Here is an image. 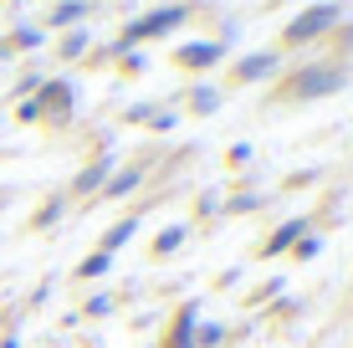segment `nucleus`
<instances>
[{"label":"nucleus","instance_id":"obj_1","mask_svg":"<svg viewBox=\"0 0 353 348\" xmlns=\"http://www.w3.org/2000/svg\"><path fill=\"white\" fill-rule=\"evenodd\" d=\"M338 26H343V6H338V0H318V6L297 10V16L287 21L282 41H287V46H307V41H323V36H333Z\"/></svg>","mask_w":353,"mask_h":348},{"label":"nucleus","instance_id":"obj_2","mask_svg":"<svg viewBox=\"0 0 353 348\" xmlns=\"http://www.w3.org/2000/svg\"><path fill=\"white\" fill-rule=\"evenodd\" d=\"M190 21V6H159V10H143V16H133L123 36H118V52H128V46H143L154 41V36H169L174 26H185Z\"/></svg>","mask_w":353,"mask_h":348},{"label":"nucleus","instance_id":"obj_3","mask_svg":"<svg viewBox=\"0 0 353 348\" xmlns=\"http://www.w3.org/2000/svg\"><path fill=\"white\" fill-rule=\"evenodd\" d=\"M343 77H348V72L338 62H307V67L292 72L287 88H292V98H297V103H318V98H333V92L343 88Z\"/></svg>","mask_w":353,"mask_h":348},{"label":"nucleus","instance_id":"obj_4","mask_svg":"<svg viewBox=\"0 0 353 348\" xmlns=\"http://www.w3.org/2000/svg\"><path fill=\"white\" fill-rule=\"evenodd\" d=\"M36 108H41V123H52V128H67L72 123V108H77V88H72L67 77H46L41 88L31 92Z\"/></svg>","mask_w":353,"mask_h":348},{"label":"nucleus","instance_id":"obj_5","mask_svg":"<svg viewBox=\"0 0 353 348\" xmlns=\"http://www.w3.org/2000/svg\"><path fill=\"white\" fill-rule=\"evenodd\" d=\"M174 62L185 67V72H210V67L225 62V41H210V36H200V41H185V46L174 52Z\"/></svg>","mask_w":353,"mask_h":348},{"label":"nucleus","instance_id":"obj_6","mask_svg":"<svg viewBox=\"0 0 353 348\" xmlns=\"http://www.w3.org/2000/svg\"><path fill=\"white\" fill-rule=\"evenodd\" d=\"M307 231H312V221H307V215H292V221H282V225H276L272 236H266V246L256 251V256H287V251L297 246V241H302Z\"/></svg>","mask_w":353,"mask_h":348},{"label":"nucleus","instance_id":"obj_7","mask_svg":"<svg viewBox=\"0 0 353 348\" xmlns=\"http://www.w3.org/2000/svg\"><path fill=\"white\" fill-rule=\"evenodd\" d=\"M236 82H266V77H276L282 72V57L276 52H246V57H236Z\"/></svg>","mask_w":353,"mask_h":348},{"label":"nucleus","instance_id":"obj_8","mask_svg":"<svg viewBox=\"0 0 353 348\" xmlns=\"http://www.w3.org/2000/svg\"><path fill=\"white\" fill-rule=\"evenodd\" d=\"M113 170H118V164H113V154H97L88 170L72 179V195H82V200H88V195H103V185L113 179Z\"/></svg>","mask_w":353,"mask_h":348},{"label":"nucleus","instance_id":"obj_9","mask_svg":"<svg viewBox=\"0 0 353 348\" xmlns=\"http://www.w3.org/2000/svg\"><path fill=\"white\" fill-rule=\"evenodd\" d=\"M194 328H200V303H185L174 313V323H169V333H164L159 348H194Z\"/></svg>","mask_w":353,"mask_h":348},{"label":"nucleus","instance_id":"obj_10","mask_svg":"<svg viewBox=\"0 0 353 348\" xmlns=\"http://www.w3.org/2000/svg\"><path fill=\"white\" fill-rule=\"evenodd\" d=\"M92 0H57L52 16H46V31H77L82 21H88Z\"/></svg>","mask_w":353,"mask_h":348},{"label":"nucleus","instance_id":"obj_11","mask_svg":"<svg viewBox=\"0 0 353 348\" xmlns=\"http://www.w3.org/2000/svg\"><path fill=\"white\" fill-rule=\"evenodd\" d=\"M133 236H139V215H123V221H113V225L103 231V241H97V251H108V256H113V251H118V246H128Z\"/></svg>","mask_w":353,"mask_h":348},{"label":"nucleus","instance_id":"obj_12","mask_svg":"<svg viewBox=\"0 0 353 348\" xmlns=\"http://www.w3.org/2000/svg\"><path fill=\"white\" fill-rule=\"evenodd\" d=\"M46 41V31L41 26H16L6 36V41H0V57H10V52H36V46Z\"/></svg>","mask_w":353,"mask_h":348},{"label":"nucleus","instance_id":"obj_13","mask_svg":"<svg viewBox=\"0 0 353 348\" xmlns=\"http://www.w3.org/2000/svg\"><path fill=\"white\" fill-rule=\"evenodd\" d=\"M139 185H143V170H139V164H128V170H113V179L103 185V195H133Z\"/></svg>","mask_w":353,"mask_h":348},{"label":"nucleus","instance_id":"obj_14","mask_svg":"<svg viewBox=\"0 0 353 348\" xmlns=\"http://www.w3.org/2000/svg\"><path fill=\"white\" fill-rule=\"evenodd\" d=\"M108 272H113V256H108V251H92V256L77 261V282H97V277H108Z\"/></svg>","mask_w":353,"mask_h":348},{"label":"nucleus","instance_id":"obj_15","mask_svg":"<svg viewBox=\"0 0 353 348\" xmlns=\"http://www.w3.org/2000/svg\"><path fill=\"white\" fill-rule=\"evenodd\" d=\"M88 46H92L88 26H77V31H62V46H57V52H62L67 62H77V57H88Z\"/></svg>","mask_w":353,"mask_h":348},{"label":"nucleus","instance_id":"obj_16","mask_svg":"<svg viewBox=\"0 0 353 348\" xmlns=\"http://www.w3.org/2000/svg\"><path fill=\"white\" fill-rule=\"evenodd\" d=\"M185 236H190L185 225H164V231L154 236V256H174V251L185 246Z\"/></svg>","mask_w":353,"mask_h":348},{"label":"nucleus","instance_id":"obj_17","mask_svg":"<svg viewBox=\"0 0 353 348\" xmlns=\"http://www.w3.org/2000/svg\"><path fill=\"white\" fill-rule=\"evenodd\" d=\"M215 108H221V88H190V113L210 118Z\"/></svg>","mask_w":353,"mask_h":348},{"label":"nucleus","instance_id":"obj_18","mask_svg":"<svg viewBox=\"0 0 353 348\" xmlns=\"http://www.w3.org/2000/svg\"><path fill=\"white\" fill-rule=\"evenodd\" d=\"M62 215H67V200H62V195H52L41 210H36V221H31V225H36V231H46V225H57Z\"/></svg>","mask_w":353,"mask_h":348},{"label":"nucleus","instance_id":"obj_19","mask_svg":"<svg viewBox=\"0 0 353 348\" xmlns=\"http://www.w3.org/2000/svg\"><path fill=\"white\" fill-rule=\"evenodd\" d=\"M221 343H225V328L200 318V328H194V348H221Z\"/></svg>","mask_w":353,"mask_h":348},{"label":"nucleus","instance_id":"obj_20","mask_svg":"<svg viewBox=\"0 0 353 348\" xmlns=\"http://www.w3.org/2000/svg\"><path fill=\"white\" fill-rule=\"evenodd\" d=\"M225 210V195L221 190H205L200 200H194V215H200V221H210V215H221Z\"/></svg>","mask_w":353,"mask_h":348},{"label":"nucleus","instance_id":"obj_21","mask_svg":"<svg viewBox=\"0 0 353 348\" xmlns=\"http://www.w3.org/2000/svg\"><path fill=\"white\" fill-rule=\"evenodd\" d=\"M318 251H323V236H318V231H307L297 246L287 251V256H297V261H318Z\"/></svg>","mask_w":353,"mask_h":348},{"label":"nucleus","instance_id":"obj_22","mask_svg":"<svg viewBox=\"0 0 353 348\" xmlns=\"http://www.w3.org/2000/svg\"><path fill=\"white\" fill-rule=\"evenodd\" d=\"M251 210H261V195H230L221 215H251Z\"/></svg>","mask_w":353,"mask_h":348},{"label":"nucleus","instance_id":"obj_23","mask_svg":"<svg viewBox=\"0 0 353 348\" xmlns=\"http://www.w3.org/2000/svg\"><path fill=\"white\" fill-rule=\"evenodd\" d=\"M251 154H256V149H251L246 139H236V143L225 149V164H236V170H241V164H251Z\"/></svg>","mask_w":353,"mask_h":348},{"label":"nucleus","instance_id":"obj_24","mask_svg":"<svg viewBox=\"0 0 353 348\" xmlns=\"http://www.w3.org/2000/svg\"><path fill=\"white\" fill-rule=\"evenodd\" d=\"M82 313H88V318H108V313H113V297H108V292L88 297V307H82Z\"/></svg>","mask_w":353,"mask_h":348},{"label":"nucleus","instance_id":"obj_25","mask_svg":"<svg viewBox=\"0 0 353 348\" xmlns=\"http://www.w3.org/2000/svg\"><path fill=\"white\" fill-rule=\"evenodd\" d=\"M149 128H154V134H169V128H179V113H174V108H169V113L159 108V113L149 118Z\"/></svg>","mask_w":353,"mask_h":348},{"label":"nucleus","instance_id":"obj_26","mask_svg":"<svg viewBox=\"0 0 353 348\" xmlns=\"http://www.w3.org/2000/svg\"><path fill=\"white\" fill-rule=\"evenodd\" d=\"M16 118H21V123H41V108H36V98H21V103H16Z\"/></svg>","mask_w":353,"mask_h":348},{"label":"nucleus","instance_id":"obj_27","mask_svg":"<svg viewBox=\"0 0 353 348\" xmlns=\"http://www.w3.org/2000/svg\"><path fill=\"white\" fill-rule=\"evenodd\" d=\"M118 62H123V72H143L149 57H143V52H118Z\"/></svg>","mask_w":353,"mask_h":348},{"label":"nucleus","instance_id":"obj_28","mask_svg":"<svg viewBox=\"0 0 353 348\" xmlns=\"http://www.w3.org/2000/svg\"><path fill=\"white\" fill-rule=\"evenodd\" d=\"M154 113H159V108H154V103H139V108H128V123H149Z\"/></svg>","mask_w":353,"mask_h":348},{"label":"nucleus","instance_id":"obj_29","mask_svg":"<svg viewBox=\"0 0 353 348\" xmlns=\"http://www.w3.org/2000/svg\"><path fill=\"white\" fill-rule=\"evenodd\" d=\"M276 292H282V277H272L266 287H256V292H251V303H266V297H276Z\"/></svg>","mask_w":353,"mask_h":348},{"label":"nucleus","instance_id":"obj_30","mask_svg":"<svg viewBox=\"0 0 353 348\" xmlns=\"http://www.w3.org/2000/svg\"><path fill=\"white\" fill-rule=\"evenodd\" d=\"M312 179H318V170H302V174H292V179H287V190H292V185L302 190V185H312Z\"/></svg>","mask_w":353,"mask_h":348},{"label":"nucleus","instance_id":"obj_31","mask_svg":"<svg viewBox=\"0 0 353 348\" xmlns=\"http://www.w3.org/2000/svg\"><path fill=\"white\" fill-rule=\"evenodd\" d=\"M0 348H21V333H6V338H0Z\"/></svg>","mask_w":353,"mask_h":348}]
</instances>
